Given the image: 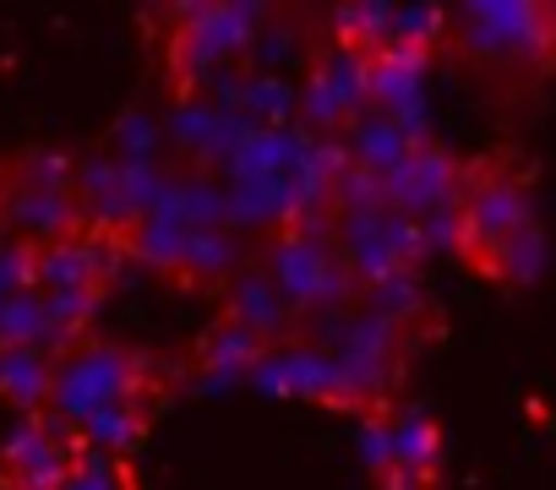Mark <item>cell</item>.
Wrapping results in <instances>:
<instances>
[{"instance_id":"6da1fadb","label":"cell","mask_w":556,"mask_h":490,"mask_svg":"<svg viewBox=\"0 0 556 490\" xmlns=\"http://www.w3.org/2000/svg\"><path fill=\"white\" fill-rule=\"evenodd\" d=\"M458 44L480 61L551 72L556 66V7H518V0H485V7L447 12Z\"/></svg>"},{"instance_id":"7a4b0ae2","label":"cell","mask_w":556,"mask_h":490,"mask_svg":"<svg viewBox=\"0 0 556 490\" xmlns=\"http://www.w3.org/2000/svg\"><path fill=\"white\" fill-rule=\"evenodd\" d=\"M267 284L278 289L290 311H344L350 289H355V273L344 268V257L323 234H278L273 252H267Z\"/></svg>"},{"instance_id":"3957f363","label":"cell","mask_w":556,"mask_h":490,"mask_svg":"<svg viewBox=\"0 0 556 490\" xmlns=\"http://www.w3.org/2000/svg\"><path fill=\"white\" fill-rule=\"evenodd\" d=\"M142 371H148V360H142V354H126V349H115V344L72 349V354L55 365V387H50L55 425H83L88 414L137 398V392H142Z\"/></svg>"},{"instance_id":"277c9868","label":"cell","mask_w":556,"mask_h":490,"mask_svg":"<svg viewBox=\"0 0 556 490\" xmlns=\"http://www.w3.org/2000/svg\"><path fill=\"white\" fill-rule=\"evenodd\" d=\"M339 257L355 273V284H377L388 273H415V262L426 257V240L415 218L393 207H361L339 212Z\"/></svg>"},{"instance_id":"5b68a950","label":"cell","mask_w":556,"mask_h":490,"mask_svg":"<svg viewBox=\"0 0 556 490\" xmlns=\"http://www.w3.org/2000/svg\"><path fill=\"white\" fill-rule=\"evenodd\" d=\"M175 23H180L175 72L186 77V88H197L207 72L229 66L235 55H245L262 39L267 12L262 7H180Z\"/></svg>"},{"instance_id":"8992f818","label":"cell","mask_w":556,"mask_h":490,"mask_svg":"<svg viewBox=\"0 0 556 490\" xmlns=\"http://www.w3.org/2000/svg\"><path fill=\"white\" fill-rule=\"evenodd\" d=\"M328 338H333V349H328V360H333V371H339V392H344V409H355V403H377L388 387H393V376H399V327L393 322H382V317H371V311H361V317H333L328 322Z\"/></svg>"},{"instance_id":"52a82bcc","label":"cell","mask_w":556,"mask_h":490,"mask_svg":"<svg viewBox=\"0 0 556 490\" xmlns=\"http://www.w3.org/2000/svg\"><path fill=\"white\" fill-rule=\"evenodd\" d=\"M534 218V202H529V185L507 169H491V175H464V196H458V252L469 262L485 268V257L496 245L523 229Z\"/></svg>"},{"instance_id":"ba28073f","label":"cell","mask_w":556,"mask_h":490,"mask_svg":"<svg viewBox=\"0 0 556 490\" xmlns=\"http://www.w3.org/2000/svg\"><path fill=\"white\" fill-rule=\"evenodd\" d=\"M366 77H371V55L333 44V50L317 61L312 82L301 88V120L317 126V137H328V131L344 126V120H361V109L371 104Z\"/></svg>"},{"instance_id":"9c48e42d","label":"cell","mask_w":556,"mask_h":490,"mask_svg":"<svg viewBox=\"0 0 556 490\" xmlns=\"http://www.w3.org/2000/svg\"><path fill=\"white\" fill-rule=\"evenodd\" d=\"M458 196H464V169L442 147H431V142L409 147V158L382 175V202L393 212L415 218V223L431 218V212H453Z\"/></svg>"},{"instance_id":"30bf717a","label":"cell","mask_w":556,"mask_h":490,"mask_svg":"<svg viewBox=\"0 0 556 490\" xmlns=\"http://www.w3.org/2000/svg\"><path fill=\"white\" fill-rule=\"evenodd\" d=\"M371 104L377 115H388L415 147L426 142V50H404V44H382L371 55Z\"/></svg>"},{"instance_id":"8fae6325","label":"cell","mask_w":556,"mask_h":490,"mask_svg":"<svg viewBox=\"0 0 556 490\" xmlns=\"http://www.w3.org/2000/svg\"><path fill=\"white\" fill-rule=\"evenodd\" d=\"M256 392L267 398H306V403H328V409H344V392H339V371L328 360V349H262L256 365L245 371Z\"/></svg>"},{"instance_id":"7c38bea8","label":"cell","mask_w":556,"mask_h":490,"mask_svg":"<svg viewBox=\"0 0 556 490\" xmlns=\"http://www.w3.org/2000/svg\"><path fill=\"white\" fill-rule=\"evenodd\" d=\"M0 463L12 468L17 490H61L66 474H72V447H66L55 420L23 414L7 430V441H0Z\"/></svg>"},{"instance_id":"4fadbf2b","label":"cell","mask_w":556,"mask_h":490,"mask_svg":"<svg viewBox=\"0 0 556 490\" xmlns=\"http://www.w3.org/2000/svg\"><path fill=\"white\" fill-rule=\"evenodd\" d=\"M251 131H256V126H251L240 109H218V104H207V99L175 104V115H169V126H164V137H169L175 147H186L197 164H218V169L240 153V142H245Z\"/></svg>"},{"instance_id":"5bb4252c","label":"cell","mask_w":556,"mask_h":490,"mask_svg":"<svg viewBox=\"0 0 556 490\" xmlns=\"http://www.w3.org/2000/svg\"><path fill=\"white\" fill-rule=\"evenodd\" d=\"M7 218L12 229L23 234V245H55V240H72V229L83 223V202L72 191H17L7 202Z\"/></svg>"},{"instance_id":"9a60e30c","label":"cell","mask_w":556,"mask_h":490,"mask_svg":"<svg viewBox=\"0 0 556 490\" xmlns=\"http://www.w3.org/2000/svg\"><path fill=\"white\" fill-rule=\"evenodd\" d=\"M312 137L317 131H295V126H285V131H251L224 169H229V180H273V175H285V169H295L306 158Z\"/></svg>"},{"instance_id":"2e32d148","label":"cell","mask_w":556,"mask_h":490,"mask_svg":"<svg viewBox=\"0 0 556 490\" xmlns=\"http://www.w3.org/2000/svg\"><path fill=\"white\" fill-rule=\"evenodd\" d=\"M388 436H393V474H404L409 485L426 490V479L442 463V430H437V420L426 409H404L399 420H388Z\"/></svg>"},{"instance_id":"e0dca14e","label":"cell","mask_w":556,"mask_h":490,"mask_svg":"<svg viewBox=\"0 0 556 490\" xmlns=\"http://www.w3.org/2000/svg\"><path fill=\"white\" fill-rule=\"evenodd\" d=\"M159 218L180 223V229H224L229 223V202H224V185L213 180H197V175H169V191L164 202L153 207Z\"/></svg>"},{"instance_id":"ac0fdd59","label":"cell","mask_w":556,"mask_h":490,"mask_svg":"<svg viewBox=\"0 0 556 490\" xmlns=\"http://www.w3.org/2000/svg\"><path fill=\"white\" fill-rule=\"evenodd\" d=\"M50 387H55V365L39 349H7L0 344V398L12 409L39 414L50 403Z\"/></svg>"},{"instance_id":"d6986e66","label":"cell","mask_w":556,"mask_h":490,"mask_svg":"<svg viewBox=\"0 0 556 490\" xmlns=\"http://www.w3.org/2000/svg\"><path fill=\"white\" fill-rule=\"evenodd\" d=\"M235 109L256 126V131H285L295 115H301V88L290 77H273V72H256L240 82V99Z\"/></svg>"},{"instance_id":"ffe728a7","label":"cell","mask_w":556,"mask_h":490,"mask_svg":"<svg viewBox=\"0 0 556 490\" xmlns=\"http://www.w3.org/2000/svg\"><path fill=\"white\" fill-rule=\"evenodd\" d=\"M344 147H350V164H355V169H366V175H377V180H382L388 169H399V164L409 158V147H415V142H409L388 115H361Z\"/></svg>"},{"instance_id":"44dd1931","label":"cell","mask_w":556,"mask_h":490,"mask_svg":"<svg viewBox=\"0 0 556 490\" xmlns=\"http://www.w3.org/2000/svg\"><path fill=\"white\" fill-rule=\"evenodd\" d=\"M485 273L496 279V284H507V289H529L540 273H545V229L529 218L523 229H513L496 252L485 257Z\"/></svg>"},{"instance_id":"7402d4cb","label":"cell","mask_w":556,"mask_h":490,"mask_svg":"<svg viewBox=\"0 0 556 490\" xmlns=\"http://www.w3.org/2000/svg\"><path fill=\"white\" fill-rule=\"evenodd\" d=\"M229 322L235 327H245L251 338H278L285 333V322H290V306L278 300V289L262 279V273H245L240 284H235V300H229Z\"/></svg>"},{"instance_id":"603a6c76","label":"cell","mask_w":556,"mask_h":490,"mask_svg":"<svg viewBox=\"0 0 556 490\" xmlns=\"http://www.w3.org/2000/svg\"><path fill=\"white\" fill-rule=\"evenodd\" d=\"M256 354H262V338H251V333L235 327V322H224L218 333H207V349H202V360H207L202 392H224L229 382H240V376L256 365Z\"/></svg>"},{"instance_id":"cb8c5ba5","label":"cell","mask_w":556,"mask_h":490,"mask_svg":"<svg viewBox=\"0 0 556 490\" xmlns=\"http://www.w3.org/2000/svg\"><path fill=\"white\" fill-rule=\"evenodd\" d=\"M142 430H148V414L137 409V398H126V403H110L83 420V447L104 452V457H126L142 447Z\"/></svg>"},{"instance_id":"d4e9b609","label":"cell","mask_w":556,"mask_h":490,"mask_svg":"<svg viewBox=\"0 0 556 490\" xmlns=\"http://www.w3.org/2000/svg\"><path fill=\"white\" fill-rule=\"evenodd\" d=\"M186 240H191V229H180V223L148 212V218H137L131 234H126V257H137L142 268H159V273H180Z\"/></svg>"},{"instance_id":"484cf974","label":"cell","mask_w":556,"mask_h":490,"mask_svg":"<svg viewBox=\"0 0 556 490\" xmlns=\"http://www.w3.org/2000/svg\"><path fill=\"white\" fill-rule=\"evenodd\" d=\"M0 344L7 349H50V311H45V289L12 295L0 306Z\"/></svg>"},{"instance_id":"4316f807","label":"cell","mask_w":556,"mask_h":490,"mask_svg":"<svg viewBox=\"0 0 556 490\" xmlns=\"http://www.w3.org/2000/svg\"><path fill=\"white\" fill-rule=\"evenodd\" d=\"M45 311H50V349L72 354V338H83V327L99 317V289H50Z\"/></svg>"},{"instance_id":"83f0119b","label":"cell","mask_w":556,"mask_h":490,"mask_svg":"<svg viewBox=\"0 0 556 490\" xmlns=\"http://www.w3.org/2000/svg\"><path fill=\"white\" fill-rule=\"evenodd\" d=\"M235 268H240V245H235L229 229H197V234L186 240L180 273H191V279H224V273H235Z\"/></svg>"},{"instance_id":"f1b7e54d","label":"cell","mask_w":556,"mask_h":490,"mask_svg":"<svg viewBox=\"0 0 556 490\" xmlns=\"http://www.w3.org/2000/svg\"><path fill=\"white\" fill-rule=\"evenodd\" d=\"M333 34L344 50H361V55H377L393 34V7H339L333 12Z\"/></svg>"},{"instance_id":"f546056e","label":"cell","mask_w":556,"mask_h":490,"mask_svg":"<svg viewBox=\"0 0 556 490\" xmlns=\"http://www.w3.org/2000/svg\"><path fill=\"white\" fill-rule=\"evenodd\" d=\"M420 306H426V289H420L415 273H388V279L366 284V311L382 317V322H393V327H404L409 317H420Z\"/></svg>"},{"instance_id":"4dcf8cb0","label":"cell","mask_w":556,"mask_h":490,"mask_svg":"<svg viewBox=\"0 0 556 490\" xmlns=\"http://www.w3.org/2000/svg\"><path fill=\"white\" fill-rule=\"evenodd\" d=\"M159 147H164V126L153 115L131 109L115 120V158L121 164H159Z\"/></svg>"},{"instance_id":"1f68e13d","label":"cell","mask_w":556,"mask_h":490,"mask_svg":"<svg viewBox=\"0 0 556 490\" xmlns=\"http://www.w3.org/2000/svg\"><path fill=\"white\" fill-rule=\"evenodd\" d=\"M442 28H447V12L442 7H393L388 44H404V50H426L431 55V44L442 39Z\"/></svg>"},{"instance_id":"d6a6232c","label":"cell","mask_w":556,"mask_h":490,"mask_svg":"<svg viewBox=\"0 0 556 490\" xmlns=\"http://www.w3.org/2000/svg\"><path fill=\"white\" fill-rule=\"evenodd\" d=\"M28 289H39V252L23 240H7L0 245V300L28 295Z\"/></svg>"},{"instance_id":"836d02e7","label":"cell","mask_w":556,"mask_h":490,"mask_svg":"<svg viewBox=\"0 0 556 490\" xmlns=\"http://www.w3.org/2000/svg\"><path fill=\"white\" fill-rule=\"evenodd\" d=\"M17 175H23V191H72L77 164L66 153H28L17 164Z\"/></svg>"},{"instance_id":"e575fe53","label":"cell","mask_w":556,"mask_h":490,"mask_svg":"<svg viewBox=\"0 0 556 490\" xmlns=\"http://www.w3.org/2000/svg\"><path fill=\"white\" fill-rule=\"evenodd\" d=\"M61 490H126V479H121L115 457L77 447V452H72V474H66V485H61Z\"/></svg>"},{"instance_id":"d590c367","label":"cell","mask_w":556,"mask_h":490,"mask_svg":"<svg viewBox=\"0 0 556 490\" xmlns=\"http://www.w3.org/2000/svg\"><path fill=\"white\" fill-rule=\"evenodd\" d=\"M361 457H366V468L393 474V436H388V420H366V425H361Z\"/></svg>"},{"instance_id":"8d00e7d4","label":"cell","mask_w":556,"mask_h":490,"mask_svg":"<svg viewBox=\"0 0 556 490\" xmlns=\"http://www.w3.org/2000/svg\"><path fill=\"white\" fill-rule=\"evenodd\" d=\"M251 50H256V66H262V72H273V77H278V66H285V61L295 55L290 34H262V39H256Z\"/></svg>"}]
</instances>
